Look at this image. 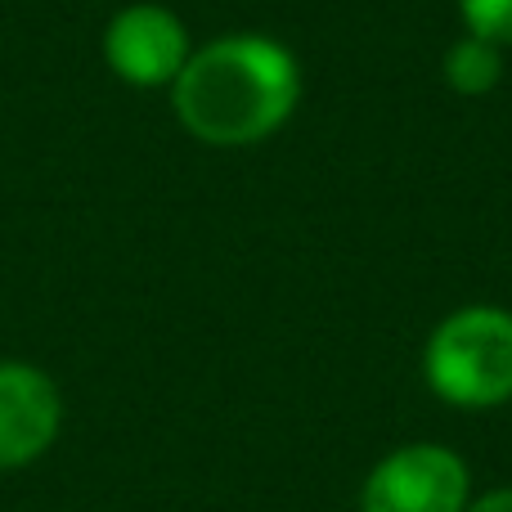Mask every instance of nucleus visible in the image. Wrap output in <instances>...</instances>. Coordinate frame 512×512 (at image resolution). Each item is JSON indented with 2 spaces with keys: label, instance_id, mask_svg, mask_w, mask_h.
<instances>
[{
  "label": "nucleus",
  "instance_id": "obj_1",
  "mask_svg": "<svg viewBox=\"0 0 512 512\" xmlns=\"http://www.w3.org/2000/svg\"><path fill=\"white\" fill-rule=\"evenodd\" d=\"M301 99V68L288 45L261 32L216 36L189 54L171 81V108L194 140L243 149L274 135Z\"/></svg>",
  "mask_w": 512,
  "mask_h": 512
},
{
  "label": "nucleus",
  "instance_id": "obj_2",
  "mask_svg": "<svg viewBox=\"0 0 512 512\" xmlns=\"http://www.w3.org/2000/svg\"><path fill=\"white\" fill-rule=\"evenodd\" d=\"M427 382L459 409H495L512 400V315L468 306L441 319L423 355Z\"/></svg>",
  "mask_w": 512,
  "mask_h": 512
},
{
  "label": "nucleus",
  "instance_id": "obj_3",
  "mask_svg": "<svg viewBox=\"0 0 512 512\" xmlns=\"http://www.w3.org/2000/svg\"><path fill=\"white\" fill-rule=\"evenodd\" d=\"M468 468L445 445H405L369 472L360 512H463Z\"/></svg>",
  "mask_w": 512,
  "mask_h": 512
},
{
  "label": "nucleus",
  "instance_id": "obj_4",
  "mask_svg": "<svg viewBox=\"0 0 512 512\" xmlns=\"http://www.w3.org/2000/svg\"><path fill=\"white\" fill-rule=\"evenodd\" d=\"M189 32L167 5H126L104 27V63L126 86L158 90L189 63Z\"/></svg>",
  "mask_w": 512,
  "mask_h": 512
},
{
  "label": "nucleus",
  "instance_id": "obj_5",
  "mask_svg": "<svg viewBox=\"0 0 512 512\" xmlns=\"http://www.w3.org/2000/svg\"><path fill=\"white\" fill-rule=\"evenodd\" d=\"M63 427L59 382L27 360H0V472L32 468Z\"/></svg>",
  "mask_w": 512,
  "mask_h": 512
},
{
  "label": "nucleus",
  "instance_id": "obj_6",
  "mask_svg": "<svg viewBox=\"0 0 512 512\" xmlns=\"http://www.w3.org/2000/svg\"><path fill=\"white\" fill-rule=\"evenodd\" d=\"M504 77V59H499V45L481 41V36H463L450 45L445 54V81H450L459 95H486L499 86Z\"/></svg>",
  "mask_w": 512,
  "mask_h": 512
},
{
  "label": "nucleus",
  "instance_id": "obj_7",
  "mask_svg": "<svg viewBox=\"0 0 512 512\" xmlns=\"http://www.w3.org/2000/svg\"><path fill=\"white\" fill-rule=\"evenodd\" d=\"M468 36L490 45H512V0H459Z\"/></svg>",
  "mask_w": 512,
  "mask_h": 512
},
{
  "label": "nucleus",
  "instance_id": "obj_8",
  "mask_svg": "<svg viewBox=\"0 0 512 512\" xmlns=\"http://www.w3.org/2000/svg\"><path fill=\"white\" fill-rule=\"evenodd\" d=\"M463 512H512V490H490V495H481L477 504Z\"/></svg>",
  "mask_w": 512,
  "mask_h": 512
}]
</instances>
